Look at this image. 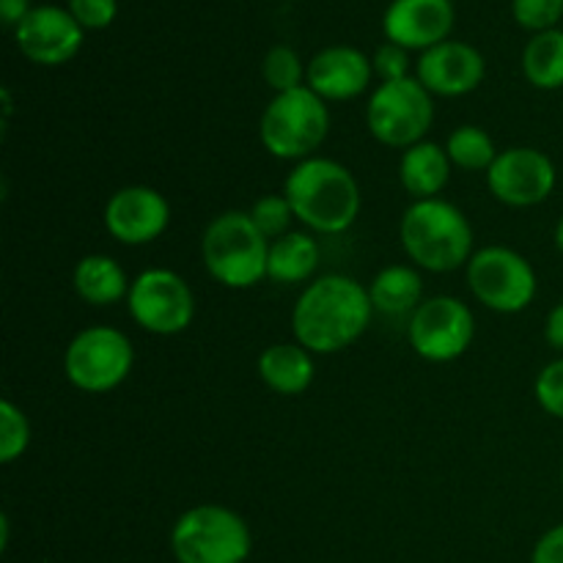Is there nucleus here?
I'll return each instance as SVG.
<instances>
[{"mask_svg":"<svg viewBox=\"0 0 563 563\" xmlns=\"http://www.w3.org/2000/svg\"><path fill=\"white\" fill-rule=\"evenodd\" d=\"M372 297L368 286L350 275H324L308 284L291 311L297 344L311 355L344 352L366 333L372 322Z\"/></svg>","mask_w":563,"mask_h":563,"instance_id":"f257e3e1","label":"nucleus"},{"mask_svg":"<svg viewBox=\"0 0 563 563\" xmlns=\"http://www.w3.org/2000/svg\"><path fill=\"white\" fill-rule=\"evenodd\" d=\"M291 212L317 234H341L361 214V187L346 165L330 157H308L295 165L284 185Z\"/></svg>","mask_w":563,"mask_h":563,"instance_id":"f03ea898","label":"nucleus"},{"mask_svg":"<svg viewBox=\"0 0 563 563\" xmlns=\"http://www.w3.org/2000/svg\"><path fill=\"white\" fill-rule=\"evenodd\" d=\"M407 256L429 273H454L473 256V229L465 212L443 198L416 201L399 225Z\"/></svg>","mask_w":563,"mask_h":563,"instance_id":"7ed1b4c3","label":"nucleus"},{"mask_svg":"<svg viewBox=\"0 0 563 563\" xmlns=\"http://www.w3.org/2000/svg\"><path fill=\"white\" fill-rule=\"evenodd\" d=\"M203 267L225 289H251L267 278L269 240L247 212L218 214L201 240Z\"/></svg>","mask_w":563,"mask_h":563,"instance_id":"20e7f679","label":"nucleus"},{"mask_svg":"<svg viewBox=\"0 0 563 563\" xmlns=\"http://www.w3.org/2000/svg\"><path fill=\"white\" fill-rule=\"evenodd\" d=\"M330 132V110L319 93L308 86L295 91L275 93L262 113L258 137L264 148L278 159H302L313 157Z\"/></svg>","mask_w":563,"mask_h":563,"instance_id":"39448f33","label":"nucleus"},{"mask_svg":"<svg viewBox=\"0 0 563 563\" xmlns=\"http://www.w3.org/2000/svg\"><path fill=\"white\" fill-rule=\"evenodd\" d=\"M251 548L247 522L218 504L192 506L170 531V550L179 563H245Z\"/></svg>","mask_w":563,"mask_h":563,"instance_id":"423d86ee","label":"nucleus"},{"mask_svg":"<svg viewBox=\"0 0 563 563\" xmlns=\"http://www.w3.org/2000/svg\"><path fill=\"white\" fill-rule=\"evenodd\" d=\"M434 121L432 93L418 77L379 82L366 108L368 132L390 148H410L427 137Z\"/></svg>","mask_w":563,"mask_h":563,"instance_id":"0eeeda50","label":"nucleus"},{"mask_svg":"<svg viewBox=\"0 0 563 563\" xmlns=\"http://www.w3.org/2000/svg\"><path fill=\"white\" fill-rule=\"evenodd\" d=\"M135 350L121 330L93 324L71 339L64 355L66 379L86 394H108L119 388L132 372Z\"/></svg>","mask_w":563,"mask_h":563,"instance_id":"6e6552de","label":"nucleus"},{"mask_svg":"<svg viewBox=\"0 0 563 563\" xmlns=\"http://www.w3.org/2000/svg\"><path fill=\"white\" fill-rule=\"evenodd\" d=\"M467 284L476 300L495 313L526 311L539 286L531 262L504 245L473 253L467 262Z\"/></svg>","mask_w":563,"mask_h":563,"instance_id":"1a4fd4ad","label":"nucleus"},{"mask_svg":"<svg viewBox=\"0 0 563 563\" xmlns=\"http://www.w3.org/2000/svg\"><path fill=\"white\" fill-rule=\"evenodd\" d=\"M126 308L146 333L176 335L190 328L196 317V297L181 275L157 267L132 280Z\"/></svg>","mask_w":563,"mask_h":563,"instance_id":"9d476101","label":"nucleus"},{"mask_svg":"<svg viewBox=\"0 0 563 563\" xmlns=\"http://www.w3.org/2000/svg\"><path fill=\"white\" fill-rule=\"evenodd\" d=\"M476 335V319L462 300L449 295L429 297L410 313L407 339L429 363H451L465 355Z\"/></svg>","mask_w":563,"mask_h":563,"instance_id":"9b49d317","label":"nucleus"},{"mask_svg":"<svg viewBox=\"0 0 563 563\" xmlns=\"http://www.w3.org/2000/svg\"><path fill=\"white\" fill-rule=\"evenodd\" d=\"M555 165L544 152L531 146L506 148L495 157L487 170L489 192L506 207H537L544 203L555 190Z\"/></svg>","mask_w":563,"mask_h":563,"instance_id":"f8f14e48","label":"nucleus"},{"mask_svg":"<svg viewBox=\"0 0 563 563\" xmlns=\"http://www.w3.org/2000/svg\"><path fill=\"white\" fill-rule=\"evenodd\" d=\"M86 31L60 5H33L31 14L14 27V42L27 60L38 66H60L75 58Z\"/></svg>","mask_w":563,"mask_h":563,"instance_id":"ddd939ff","label":"nucleus"},{"mask_svg":"<svg viewBox=\"0 0 563 563\" xmlns=\"http://www.w3.org/2000/svg\"><path fill=\"white\" fill-rule=\"evenodd\" d=\"M170 223V203L159 190L146 185L121 187L104 207V229L121 245H148Z\"/></svg>","mask_w":563,"mask_h":563,"instance_id":"4468645a","label":"nucleus"},{"mask_svg":"<svg viewBox=\"0 0 563 563\" xmlns=\"http://www.w3.org/2000/svg\"><path fill=\"white\" fill-rule=\"evenodd\" d=\"M454 20L451 0H390L383 16V31L388 42L427 53L449 42Z\"/></svg>","mask_w":563,"mask_h":563,"instance_id":"2eb2a0df","label":"nucleus"},{"mask_svg":"<svg viewBox=\"0 0 563 563\" xmlns=\"http://www.w3.org/2000/svg\"><path fill=\"white\" fill-rule=\"evenodd\" d=\"M487 75V60L473 44L443 42L418 58V80L432 97H465Z\"/></svg>","mask_w":563,"mask_h":563,"instance_id":"dca6fc26","label":"nucleus"},{"mask_svg":"<svg viewBox=\"0 0 563 563\" xmlns=\"http://www.w3.org/2000/svg\"><path fill=\"white\" fill-rule=\"evenodd\" d=\"M308 88L324 102H346L372 86L374 64L366 53L350 44L319 49L308 64Z\"/></svg>","mask_w":563,"mask_h":563,"instance_id":"f3484780","label":"nucleus"},{"mask_svg":"<svg viewBox=\"0 0 563 563\" xmlns=\"http://www.w3.org/2000/svg\"><path fill=\"white\" fill-rule=\"evenodd\" d=\"M451 157L445 146L432 141H421L416 146L405 148L399 163L401 187L410 192L416 201L438 198L451 179Z\"/></svg>","mask_w":563,"mask_h":563,"instance_id":"a211bd4d","label":"nucleus"},{"mask_svg":"<svg viewBox=\"0 0 563 563\" xmlns=\"http://www.w3.org/2000/svg\"><path fill=\"white\" fill-rule=\"evenodd\" d=\"M258 377L280 396H300L313 383V355L300 344H273L258 355Z\"/></svg>","mask_w":563,"mask_h":563,"instance_id":"6ab92c4d","label":"nucleus"},{"mask_svg":"<svg viewBox=\"0 0 563 563\" xmlns=\"http://www.w3.org/2000/svg\"><path fill=\"white\" fill-rule=\"evenodd\" d=\"M130 278L115 258L91 253L75 267V291L88 306H113L130 297Z\"/></svg>","mask_w":563,"mask_h":563,"instance_id":"aec40b11","label":"nucleus"},{"mask_svg":"<svg viewBox=\"0 0 563 563\" xmlns=\"http://www.w3.org/2000/svg\"><path fill=\"white\" fill-rule=\"evenodd\" d=\"M319 245L313 236L302 231H289L269 242L267 278L275 284H306L319 267Z\"/></svg>","mask_w":563,"mask_h":563,"instance_id":"412c9836","label":"nucleus"},{"mask_svg":"<svg viewBox=\"0 0 563 563\" xmlns=\"http://www.w3.org/2000/svg\"><path fill=\"white\" fill-rule=\"evenodd\" d=\"M368 297H372L374 311L379 313H388V317L412 313L423 302L421 273L416 267H407V264H390L374 275Z\"/></svg>","mask_w":563,"mask_h":563,"instance_id":"4be33fe9","label":"nucleus"},{"mask_svg":"<svg viewBox=\"0 0 563 563\" xmlns=\"http://www.w3.org/2000/svg\"><path fill=\"white\" fill-rule=\"evenodd\" d=\"M522 75L542 91L563 88V31L553 27V31L533 33L522 49Z\"/></svg>","mask_w":563,"mask_h":563,"instance_id":"5701e85b","label":"nucleus"},{"mask_svg":"<svg viewBox=\"0 0 563 563\" xmlns=\"http://www.w3.org/2000/svg\"><path fill=\"white\" fill-rule=\"evenodd\" d=\"M445 152H449L451 163L456 168L465 170H489L493 168L495 157H498V148H495L493 137L482 130V126H456L449 135V143H445Z\"/></svg>","mask_w":563,"mask_h":563,"instance_id":"b1692460","label":"nucleus"},{"mask_svg":"<svg viewBox=\"0 0 563 563\" xmlns=\"http://www.w3.org/2000/svg\"><path fill=\"white\" fill-rule=\"evenodd\" d=\"M262 75L275 93H284L300 88L308 69L302 66L300 55H297L295 49L286 47V44H275V47L264 55Z\"/></svg>","mask_w":563,"mask_h":563,"instance_id":"393cba45","label":"nucleus"},{"mask_svg":"<svg viewBox=\"0 0 563 563\" xmlns=\"http://www.w3.org/2000/svg\"><path fill=\"white\" fill-rule=\"evenodd\" d=\"M31 445V423L14 401H0V462L11 465Z\"/></svg>","mask_w":563,"mask_h":563,"instance_id":"a878e982","label":"nucleus"},{"mask_svg":"<svg viewBox=\"0 0 563 563\" xmlns=\"http://www.w3.org/2000/svg\"><path fill=\"white\" fill-rule=\"evenodd\" d=\"M247 214H251L256 229L262 231L269 242L289 234L291 220H297L295 212H291V203L286 201V196H262L256 203H253Z\"/></svg>","mask_w":563,"mask_h":563,"instance_id":"bb28decb","label":"nucleus"},{"mask_svg":"<svg viewBox=\"0 0 563 563\" xmlns=\"http://www.w3.org/2000/svg\"><path fill=\"white\" fill-rule=\"evenodd\" d=\"M511 14L526 31H553L563 16V0H511Z\"/></svg>","mask_w":563,"mask_h":563,"instance_id":"cd10ccee","label":"nucleus"},{"mask_svg":"<svg viewBox=\"0 0 563 563\" xmlns=\"http://www.w3.org/2000/svg\"><path fill=\"white\" fill-rule=\"evenodd\" d=\"M537 401L548 416L563 421V357L548 363L537 377Z\"/></svg>","mask_w":563,"mask_h":563,"instance_id":"c85d7f7f","label":"nucleus"},{"mask_svg":"<svg viewBox=\"0 0 563 563\" xmlns=\"http://www.w3.org/2000/svg\"><path fill=\"white\" fill-rule=\"evenodd\" d=\"M69 14L82 31H102L119 14V0H69Z\"/></svg>","mask_w":563,"mask_h":563,"instance_id":"c756f323","label":"nucleus"},{"mask_svg":"<svg viewBox=\"0 0 563 563\" xmlns=\"http://www.w3.org/2000/svg\"><path fill=\"white\" fill-rule=\"evenodd\" d=\"M372 64H374V75H377L383 82L405 80V77H410V49L399 47V44L394 42H385L383 47H377Z\"/></svg>","mask_w":563,"mask_h":563,"instance_id":"7c9ffc66","label":"nucleus"},{"mask_svg":"<svg viewBox=\"0 0 563 563\" xmlns=\"http://www.w3.org/2000/svg\"><path fill=\"white\" fill-rule=\"evenodd\" d=\"M531 563H563V522L550 528L533 548Z\"/></svg>","mask_w":563,"mask_h":563,"instance_id":"2f4dec72","label":"nucleus"},{"mask_svg":"<svg viewBox=\"0 0 563 563\" xmlns=\"http://www.w3.org/2000/svg\"><path fill=\"white\" fill-rule=\"evenodd\" d=\"M33 5L27 0H0V16H3V25L14 31L27 14H31Z\"/></svg>","mask_w":563,"mask_h":563,"instance_id":"473e14b6","label":"nucleus"},{"mask_svg":"<svg viewBox=\"0 0 563 563\" xmlns=\"http://www.w3.org/2000/svg\"><path fill=\"white\" fill-rule=\"evenodd\" d=\"M544 339H548L550 346L555 350H563V302L550 311L548 322H544Z\"/></svg>","mask_w":563,"mask_h":563,"instance_id":"72a5a7b5","label":"nucleus"},{"mask_svg":"<svg viewBox=\"0 0 563 563\" xmlns=\"http://www.w3.org/2000/svg\"><path fill=\"white\" fill-rule=\"evenodd\" d=\"M0 548H9V517H0Z\"/></svg>","mask_w":563,"mask_h":563,"instance_id":"f704fd0d","label":"nucleus"},{"mask_svg":"<svg viewBox=\"0 0 563 563\" xmlns=\"http://www.w3.org/2000/svg\"><path fill=\"white\" fill-rule=\"evenodd\" d=\"M555 247L563 253V218H561V223L555 225Z\"/></svg>","mask_w":563,"mask_h":563,"instance_id":"c9c22d12","label":"nucleus"},{"mask_svg":"<svg viewBox=\"0 0 563 563\" xmlns=\"http://www.w3.org/2000/svg\"><path fill=\"white\" fill-rule=\"evenodd\" d=\"M561 478H563V467H561Z\"/></svg>","mask_w":563,"mask_h":563,"instance_id":"e433bc0d","label":"nucleus"}]
</instances>
